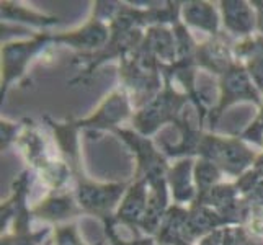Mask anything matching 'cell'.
Wrapping results in <instances>:
<instances>
[{
    "mask_svg": "<svg viewBox=\"0 0 263 245\" xmlns=\"http://www.w3.org/2000/svg\"><path fill=\"white\" fill-rule=\"evenodd\" d=\"M120 190H108V188H85L82 193H80V198L84 199V203L87 206H93V208H105L110 206Z\"/></svg>",
    "mask_w": 263,
    "mask_h": 245,
    "instance_id": "cell-1",
    "label": "cell"
},
{
    "mask_svg": "<svg viewBox=\"0 0 263 245\" xmlns=\"http://www.w3.org/2000/svg\"><path fill=\"white\" fill-rule=\"evenodd\" d=\"M226 12H228V23L231 28L234 30H240V31H247L250 28V15H249V10L247 7L243 4H228V7L224 8Z\"/></svg>",
    "mask_w": 263,
    "mask_h": 245,
    "instance_id": "cell-2",
    "label": "cell"
},
{
    "mask_svg": "<svg viewBox=\"0 0 263 245\" xmlns=\"http://www.w3.org/2000/svg\"><path fill=\"white\" fill-rule=\"evenodd\" d=\"M188 16L190 20L193 23H201L206 28H214V13H211V10L208 8L206 5H193L192 8L188 10Z\"/></svg>",
    "mask_w": 263,
    "mask_h": 245,
    "instance_id": "cell-3",
    "label": "cell"
},
{
    "mask_svg": "<svg viewBox=\"0 0 263 245\" xmlns=\"http://www.w3.org/2000/svg\"><path fill=\"white\" fill-rule=\"evenodd\" d=\"M216 177L217 174L211 165H201L198 168V180L201 181V183H210V181L216 180Z\"/></svg>",
    "mask_w": 263,
    "mask_h": 245,
    "instance_id": "cell-4",
    "label": "cell"
},
{
    "mask_svg": "<svg viewBox=\"0 0 263 245\" xmlns=\"http://www.w3.org/2000/svg\"><path fill=\"white\" fill-rule=\"evenodd\" d=\"M59 245H79V243L76 242L74 237H72L70 232H64V234H61V243Z\"/></svg>",
    "mask_w": 263,
    "mask_h": 245,
    "instance_id": "cell-5",
    "label": "cell"
},
{
    "mask_svg": "<svg viewBox=\"0 0 263 245\" xmlns=\"http://www.w3.org/2000/svg\"><path fill=\"white\" fill-rule=\"evenodd\" d=\"M204 245H219V240H217V235H214V237H210L206 242H204Z\"/></svg>",
    "mask_w": 263,
    "mask_h": 245,
    "instance_id": "cell-6",
    "label": "cell"
}]
</instances>
